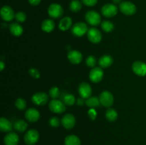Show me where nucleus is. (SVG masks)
I'll use <instances>...</instances> for the list:
<instances>
[{
	"label": "nucleus",
	"instance_id": "f257e3e1",
	"mask_svg": "<svg viewBox=\"0 0 146 145\" xmlns=\"http://www.w3.org/2000/svg\"><path fill=\"white\" fill-rule=\"evenodd\" d=\"M85 18L87 23L93 26H96L101 23V16L98 12L94 10L87 11L86 14H85Z\"/></svg>",
	"mask_w": 146,
	"mask_h": 145
},
{
	"label": "nucleus",
	"instance_id": "f03ea898",
	"mask_svg": "<svg viewBox=\"0 0 146 145\" xmlns=\"http://www.w3.org/2000/svg\"><path fill=\"white\" fill-rule=\"evenodd\" d=\"M119 9L123 14L127 16H132L137 11V7L131 1H123L120 4Z\"/></svg>",
	"mask_w": 146,
	"mask_h": 145
},
{
	"label": "nucleus",
	"instance_id": "7ed1b4c3",
	"mask_svg": "<svg viewBox=\"0 0 146 145\" xmlns=\"http://www.w3.org/2000/svg\"><path fill=\"white\" fill-rule=\"evenodd\" d=\"M48 108L54 113L61 114L66 111V105L64 102L56 99H53L48 104Z\"/></svg>",
	"mask_w": 146,
	"mask_h": 145
},
{
	"label": "nucleus",
	"instance_id": "20e7f679",
	"mask_svg": "<svg viewBox=\"0 0 146 145\" xmlns=\"http://www.w3.org/2000/svg\"><path fill=\"white\" fill-rule=\"evenodd\" d=\"M88 26L86 23L78 22L73 26L71 32L74 36L76 37H81L88 32Z\"/></svg>",
	"mask_w": 146,
	"mask_h": 145
},
{
	"label": "nucleus",
	"instance_id": "39448f33",
	"mask_svg": "<svg viewBox=\"0 0 146 145\" xmlns=\"http://www.w3.org/2000/svg\"><path fill=\"white\" fill-rule=\"evenodd\" d=\"M39 139V133L34 129L27 131L24 135V142L27 145H34L36 143Z\"/></svg>",
	"mask_w": 146,
	"mask_h": 145
},
{
	"label": "nucleus",
	"instance_id": "423d86ee",
	"mask_svg": "<svg viewBox=\"0 0 146 145\" xmlns=\"http://www.w3.org/2000/svg\"><path fill=\"white\" fill-rule=\"evenodd\" d=\"M64 14V9L60 4L54 3L48 8V14L53 18H58Z\"/></svg>",
	"mask_w": 146,
	"mask_h": 145
},
{
	"label": "nucleus",
	"instance_id": "0eeeda50",
	"mask_svg": "<svg viewBox=\"0 0 146 145\" xmlns=\"http://www.w3.org/2000/svg\"><path fill=\"white\" fill-rule=\"evenodd\" d=\"M99 100L101 105L108 108L112 106L114 102V98L113 96L112 93L110 92L109 91L106 90L104 91V92L100 94Z\"/></svg>",
	"mask_w": 146,
	"mask_h": 145
},
{
	"label": "nucleus",
	"instance_id": "6e6552de",
	"mask_svg": "<svg viewBox=\"0 0 146 145\" xmlns=\"http://www.w3.org/2000/svg\"><path fill=\"white\" fill-rule=\"evenodd\" d=\"M104 75V73L103 68H101V67H95L90 71L89 79L91 82L94 83H98L102 80Z\"/></svg>",
	"mask_w": 146,
	"mask_h": 145
},
{
	"label": "nucleus",
	"instance_id": "1a4fd4ad",
	"mask_svg": "<svg viewBox=\"0 0 146 145\" xmlns=\"http://www.w3.org/2000/svg\"><path fill=\"white\" fill-rule=\"evenodd\" d=\"M118 7L114 4H106L101 8V13L103 15L108 18L113 17L118 14Z\"/></svg>",
	"mask_w": 146,
	"mask_h": 145
},
{
	"label": "nucleus",
	"instance_id": "9d476101",
	"mask_svg": "<svg viewBox=\"0 0 146 145\" xmlns=\"http://www.w3.org/2000/svg\"><path fill=\"white\" fill-rule=\"evenodd\" d=\"M87 37L93 44H98L102 39V34L98 28L92 27L88 29L87 32Z\"/></svg>",
	"mask_w": 146,
	"mask_h": 145
},
{
	"label": "nucleus",
	"instance_id": "9b49d317",
	"mask_svg": "<svg viewBox=\"0 0 146 145\" xmlns=\"http://www.w3.org/2000/svg\"><path fill=\"white\" fill-rule=\"evenodd\" d=\"M31 101L34 105L43 106V105H45L48 101V96L45 92H36L33 95L32 98H31Z\"/></svg>",
	"mask_w": 146,
	"mask_h": 145
},
{
	"label": "nucleus",
	"instance_id": "f8f14e48",
	"mask_svg": "<svg viewBox=\"0 0 146 145\" xmlns=\"http://www.w3.org/2000/svg\"><path fill=\"white\" fill-rule=\"evenodd\" d=\"M78 94L81 98L88 99L92 95V88L88 82H81L78 86Z\"/></svg>",
	"mask_w": 146,
	"mask_h": 145
},
{
	"label": "nucleus",
	"instance_id": "ddd939ff",
	"mask_svg": "<svg viewBox=\"0 0 146 145\" xmlns=\"http://www.w3.org/2000/svg\"><path fill=\"white\" fill-rule=\"evenodd\" d=\"M1 17L4 21H11L15 18V14L14 12V10L9 6L5 5L1 7Z\"/></svg>",
	"mask_w": 146,
	"mask_h": 145
},
{
	"label": "nucleus",
	"instance_id": "4468645a",
	"mask_svg": "<svg viewBox=\"0 0 146 145\" xmlns=\"http://www.w3.org/2000/svg\"><path fill=\"white\" fill-rule=\"evenodd\" d=\"M132 70L135 75L145 76L146 75V64L141 61H137L133 63Z\"/></svg>",
	"mask_w": 146,
	"mask_h": 145
},
{
	"label": "nucleus",
	"instance_id": "2eb2a0df",
	"mask_svg": "<svg viewBox=\"0 0 146 145\" xmlns=\"http://www.w3.org/2000/svg\"><path fill=\"white\" fill-rule=\"evenodd\" d=\"M61 124L65 129H71L76 125V118L71 114H66L61 120Z\"/></svg>",
	"mask_w": 146,
	"mask_h": 145
},
{
	"label": "nucleus",
	"instance_id": "dca6fc26",
	"mask_svg": "<svg viewBox=\"0 0 146 145\" xmlns=\"http://www.w3.org/2000/svg\"><path fill=\"white\" fill-rule=\"evenodd\" d=\"M40 112L35 108H29L25 112V117L29 122H36L40 119Z\"/></svg>",
	"mask_w": 146,
	"mask_h": 145
},
{
	"label": "nucleus",
	"instance_id": "f3484780",
	"mask_svg": "<svg viewBox=\"0 0 146 145\" xmlns=\"http://www.w3.org/2000/svg\"><path fill=\"white\" fill-rule=\"evenodd\" d=\"M67 57H68V61L73 64L80 63L83 59L82 53L76 50L70 51L67 54Z\"/></svg>",
	"mask_w": 146,
	"mask_h": 145
},
{
	"label": "nucleus",
	"instance_id": "a211bd4d",
	"mask_svg": "<svg viewBox=\"0 0 146 145\" xmlns=\"http://www.w3.org/2000/svg\"><path fill=\"white\" fill-rule=\"evenodd\" d=\"M19 141V138L15 132H9L4 138V143L5 145H17Z\"/></svg>",
	"mask_w": 146,
	"mask_h": 145
},
{
	"label": "nucleus",
	"instance_id": "6ab92c4d",
	"mask_svg": "<svg viewBox=\"0 0 146 145\" xmlns=\"http://www.w3.org/2000/svg\"><path fill=\"white\" fill-rule=\"evenodd\" d=\"M113 63V58L110 55H104L98 60V64L101 68H107Z\"/></svg>",
	"mask_w": 146,
	"mask_h": 145
},
{
	"label": "nucleus",
	"instance_id": "aec40b11",
	"mask_svg": "<svg viewBox=\"0 0 146 145\" xmlns=\"http://www.w3.org/2000/svg\"><path fill=\"white\" fill-rule=\"evenodd\" d=\"M10 33L14 36H20L24 32L23 27L18 22L11 23L9 25Z\"/></svg>",
	"mask_w": 146,
	"mask_h": 145
},
{
	"label": "nucleus",
	"instance_id": "412c9836",
	"mask_svg": "<svg viewBox=\"0 0 146 145\" xmlns=\"http://www.w3.org/2000/svg\"><path fill=\"white\" fill-rule=\"evenodd\" d=\"M12 129V124L7 118L1 117L0 119V130L2 132H10Z\"/></svg>",
	"mask_w": 146,
	"mask_h": 145
},
{
	"label": "nucleus",
	"instance_id": "4be33fe9",
	"mask_svg": "<svg viewBox=\"0 0 146 145\" xmlns=\"http://www.w3.org/2000/svg\"><path fill=\"white\" fill-rule=\"evenodd\" d=\"M72 26V19L68 16L64 17L58 24V28L60 30L63 31H67L68 28H70Z\"/></svg>",
	"mask_w": 146,
	"mask_h": 145
},
{
	"label": "nucleus",
	"instance_id": "5701e85b",
	"mask_svg": "<svg viewBox=\"0 0 146 145\" xmlns=\"http://www.w3.org/2000/svg\"><path fill=\"white\" fill-rule=\"evenodd\" d=\"M55 28V23L52 19H45L41 24V29L46 33H50Z\"/></svg>",
	"mask_w": 146,
	"mask_h": 145
},
{
	"label": "nucleus",
	"instance_id": "b1692460",
	"mask_svg": "<svg viewBox=\"0 0 146 145\" xmlns=\"http://www.w3.org/2000/svg\"><path fill=\"white\" fill-rule=\"evenodd\" d=\"M64 143L65 145H81V140L76 135L71 134L65 138Z\"/></svg>",
	"mask_w": 146,
	"mask_h": 145
},
{
	"label": "nucleus",
	"instance_id": "393cba45",
	"mask_svg": "<svg viewBox=\"0 0 146 145\" xmlns=\"http://www.w3.org/2000/svg\"><path fill=\"white\" fill-rule=\"evenodd\" d=\"M86 105L89 108H94L98 107L101 105L99 98L96 97H90L89 98L86 99Z\"/></svg>",
	"mask_w": 146,
	"mask_h": 145
},
{
	"label": "nucleus",
	"instance_id": "a878e982",
	"mask_svg": "<svg viewBox=\"0 0 146 145\" xmlns=\"http://www.w3.org/2000/svg\"><path fill=\"white\" fill-rule=\"evenodd\" d=\"M14 129L17 131L19 132H24L27 130V127H28V124L26 121L23 120V119H19L15 122L14 124Z\"/></svg>",
	"mask_w": 146,
	"mask_h": 145
},
{
	"label": "nucleus",
	"instance_id": "bb28decb",
	"mask_svg": "<svg viewBox=\"0 0 146 145\" xmlns=\"http://www.w3.org/2000/svg\"><path fill=\"white\" fill-rule=\"evenodd\" d=\"M106 118L109 122H114L118 118V113L116 110L113 108H108L106 112Z\"/></svg>",
	"mask_w": 146,
	"mask_h": 145
},
{
	"label": "nucleus",
	"instance_id": "cd10ccee",
	"mask_svg": "<svg viewBox=\"0 0 146 145\" xmlns=\"http://www.w3.org/2000/svg\"><path fill=\"white\" fill-rule=\"evenodd\" d=\"M69 8L73 12H78L82 9V4L78 0H73L70 3Z\"/></svg>",
	"mask_w": 146,
	"mask_h": 145
},
{
	"label": "nucleus",
	"instance_id": "c85d7f7f",
	"mask_svg": "<svg viewBox=\"0 0 146 145\" xmlns=\"http://www.w3.org/2000/svg\"><path fill=\"white\" fill-rule=\"evenodd\" d=\"M63 100H64V104H65L66 105L72 106V105H74V103L76 102V98L74 95L68 93L66 94V95H64V98H63Z\"/></svg>",
	"mask_w": 146,
	"mask_h": 145
},
{
	"label": "nucleus",
	"instance_id": "c756f323",
	"mask_svg": "<svg viewBox=\"0 0 146 145\" xmlns=\"http://www.w3.org/2000/svg\"><path fill=\"white\" fill-rule=\"evenodd\" d=\"M101 28L105 32L110 33L114 29V24L110 21H104L101 23Z\"/></svg>",
	"mask_w": 146,
	"mask_h": 145
},
{
	"label": "nucleus",
	"instance_id": "7c9ffc66",
	"mask_svg": "<svg viewBox=\"0 0 146 145\" xmlns=\"http://www.w3.org/2000/svg\"><path fill=\"white\" fill-rule=\"evenodd\" d=\"M15 106L19 110H24L27 108V102L23 98H18L15 101Z\"/></svg>",
	"mask_w": 146,
	"mask_h": 145
},
{
	"label": "nucleus",
	"instance_id": "2f4dec72",
	"mask_svg": "<svg viewBox=\"0 0 146 145\" xmlns=\"http://www.w3.org/2000/svg\"><path fill=\"white\" fill-rule=\"evenodd\" d=\"M15 18L18 23H24L27 20V14L23 11H19L15 14Z\"/></svg>",
	"mask_w": 146,
	"mask_h": 145
},
{
	"label": "nucleus",
	"instance_id": "473e14b6",
	"mask_svg": "<svg viewBox=\"0 0 146 145\" xmlns=\"http://www.w3.org/2000/svg\"><path fill=\"white\" fill-rule=\"evenodd\" d=\"M86 65H88V67H90V68H95L97 63L96 58L94 55H89V56L86 58Z\"/></svg>",
	"mask_w": 146,
	"mask_h": 145
},
{
	"label": "nucleus",
	"instance_id": "72a5a7b5",
	"mask_svg": "<svg viewBox=\"0 0 146 145\" xmlns=\"http://www.w3.org/2000/svg\"><path fill=\"white\" fill-rule=\"evenodd\" d=\"M49 95L53 99H56L60 95V90L57 87H52L49 90Z\"/></svg>",
	"mask_w": 146,
	"mask_h": 145
},
{
	"label": "nucleus",
	"instance_id": "f704fd0d",
	"mask_svg": "<svg viewBox=\"0 0 146 145\" xmlns=\"http://www.w3.org/2000/svg\"><path fill=\"white\" fill-rule=\"evenodd\" d=\"M60 124H61L60 120L56 117H53L49 119V125L52 127H58Z\"/></svg>",
	"mask_w": 146,
	"mask_h": 145
},
{
	"label": "nucleus",
	"instance_id": "c9c22d12",
	"mask_svg": "<svg viewBox=\"0 0 146 145\" xmlns=\"http://www.w3.org/2000/svg\"><path fill=\"white\" fill-rule=\"evenodd\" d=\"M82 3L87 7H94L98 2V0H81Z\"/></svg>",
	"mask_w": 146,
	"mask_h": 145
},
{
	"label": "nucleus",
	"instance_id": "e433bc0d",
	"mask_svg": "<svg viewBox=\"0 0 146 145\" xmlns=\"http://www.w3.org/2000/svg\"><path fill=\"white\" fill-rule=\"evenodd\" d=\"M88 117H90V119H92V120H94L97 116V112L94 108H91V109L88 110Z\"/></svg>",
	"mask_w": 146,
	"mask_h": 145
},
{
	"label": "nucleus",
	"instance_id": "4c0bfd02",
	"mask_svg": "<svg viewBox=\"0 0 146 145\" xmlns=\"http://www.w3.org/2000/svg\"><path fill=\"white\" fill-rule=\"evenodd\" d=\"M29 74L31 75V76L34 77V78H38L40 77L39 72H38L36 69H35V68H31V69L29 70Z\"/></svg>",
	"mask_w": 146,
	"mask_h": 145
},
{
	"label": "nucleus",
	"instance_id": "58836bf2",
	"mask_svg": "<svg viewBox=\"0 0 146 145\" xmlns=\"http://www.w3.org/2000/svg\"><path fill=\"white\" fill-rule=\"evenodd\" d=\"M28 1L32 6H37L41 3V0H28Z\"/></svg>",
	"mask_w": 146,
	"mask_h": 145
},
{
	"label": "nucleus",
	"instance_id": "ea45409f",
	"mask_svg": "<svg viewBox=\"0 0 146 145\" xmlns=\"http://www.w3.org/2000/svg\"><path fill=\"white\" fill-rule=\"evenodd\" d=\"M86 103V101H84V98H78V100H77V105H78V106H83V105H84V104Z\"/></svg>",
	"mask_w": 146,
	"mask_h": 145
},
{
	"label": "nucleus",
	"instance_id": "a19ab883",
	"mask_svg": "<svg viewBox=\"0 0 146 145\" xmlns=\"http://www.w3.org/2000/svg\"><path fill=\"white\" fill-rule=\"evenodd\" d=\"M4 66H5V64L4 63V62L2 61H0V71H2L4 70Z\"/></svg>",
	"mask_w": 146,
	"mask_h": 145
},
{
	"label": "nucleus",
	"instance_id": "79ce46f5",
	"mask_svg": "<svg viewBox=\"0 0 146 145\" xmlns=\"http://www.w3.org/2000/svg\"><path fill=\"white\" fill-rule=\"evenodd\" d=\"M112 1H113V2L114 3V4H121V1H122V0H112Z\"/></svg>",
	"mask_w": 146,
	"mask_h": 145
}]
</instances>
